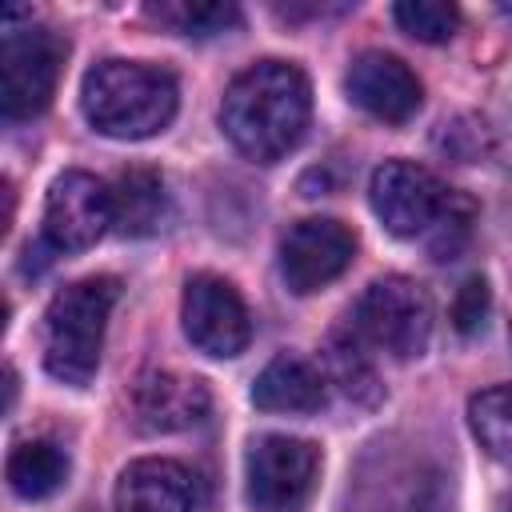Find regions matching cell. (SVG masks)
Masks as SVG:
<instances>
[{"label": "cell", "instance_id": "cell-8", "mask_svg": "<svg viewBox=\"0 0 512 512\" xmlns=\"http://www.w3.org/2000/svg\"><path fill=\"white\" fill-rule=\"evenodd\" d=\"M180 316H184V336L204 356L228 360V356H240L252 340L248 304L224 276H212V272L188 276Z\"/></svg>", "mask_w": 512, "mask_h": 512}, {"label": "cell", "instance_id": "cell-3", "mask_svg": "<svg viewBox=\"0 0 512 512\" xmlns=\"http://www.w3.org/2000/svg\"><path fill=\"white\" fill-rule=\"evenodd\" d=\"M120 284L112 276H88L60 288L44 312V368L72 388H84L100 368L104 328Z\"/></svg>", "mask_w": 512, "mask_h": 512}, {"label": "cell", "instance_id": "cell-1", "mask_svg": "<svg viewBox=\"0 0 512 512\" xmlns=\"http://www.w3.org/2000/svg\"><path fill=\"white\" fill-rule=\"evenodd\" d=\"M312 116V88L308 76L288 60H260L244 68L220 104L224 136L260 164H276L288 156L308 128Z\"/></svg>", "mask_w": 512, "mask_h": 512}, {"label": "cell", "instance_id": "cell-2", "mask_svg": "<svg viewBox=\"0 0 512 512\" xmlns=\"http://www.w3.org/2000/svg\"><path fill=\"white\" fill-rule=\"evenodd\" d=\"M180 104L176 76L140 60H100L84 72L80 108L100 136L144 140L172 124Z\"/></svg>", "mask_w": 512, "mask_h": 512}, {"label": "cell", "instance_id": "cell-18", "mask_svg": "<svg viewBox=\"0 0 512 512\" xmlns=\"http://www.w3.org/2000/svg\"><path fill=\"white\" fill-rule=\"evenodd\" d=\"M396 24L412 36V40H424V44H444L452 40L456 24H460V12L444 0H400L392 8Z\"/></svg>", "mask_w": 512, "mask_h": 512}, {"label": "cell", "instance_id": "cell-7", "mask_svg": "<svg viewBox=\"0 0 512 512\" xmlns=\"http://www.w3.org/2000/svg\"><path fill=\"white\" fill-rule=\"evenodd\" d=\"M368 196H372L376 220L392 236H404V240L432 232L452 204V192L428 168H420L412 160H384L372 172Z\"/></svg>", "mask_w": 512, "mask_h": 512}, {"label": "cell", "instance_id": "cell-15", "mask_svg": "<svg viewBox=\"0 0 512 512\" xmlns=\"http://www.w3.org/2000/svg\"><path fill=\"white\" fill-rule=\"evenodd\" d=\"M108 196H112V228L120 236H148V232L160 228L164 204H168L160 172H152V168H124L112 180Z\"/></svg>", "mask_w": 512, "mask_h": 512}, {"label": "cell", "instance_id": "cell-10", "mask_svg": "<svg viewBox=\"0 0 512 512\" xmlns=\"http://www.w3.org/2000/svg\"><path fill=\"white\" fill-rule=\"evenodd\" d=\"M112 224V196L108 184L96 176L72 168L60 172L44 200V240L56 252H80L92 248Z\"/></svg>", "mask_w": 512, "mask_h": 512}, {"label": "cell", "instance_id": "cell-4", "mask_svg": "<svg viewBox=\"0 0 512 512\" xmlns=\"http://www.w3.org/2000/svg\"><path fill=\"white\" fill-rule=\"evenodd\" d=\"M356 340L388 352L392 360H412L428 348L432 336V300L408 276L372 280L352 304Z\"/></svg>", "mask_w": 512, "mask_h": 512}, {"label": "cell", "instance_id": "cell-12", "mask_svg": "<svg viewBox=\"0 0 512 512\" xmlns=\"http://www.w3.org/2000/svg\"><path fill=\"white\" fill-rule=\"evenodd\" d=\"M212 408L204 380L180 372H148L132 388V412L144 432H184L200 424Z\"/></svg>", "mask_w": 512, "mask_h": 512}, {"label": "cell", "instance_id": "cell-6", "mask_svg": "<svg viewBox=\"0 0 512 512\" xmlns=\"http://www.w3.org/2000/svg\"><path fill=\"white\" fill-rule=\"evenodd\" d=\"M68 44L48 28H8L0 44V108L8 120H32L48 108Z\"/></svg>", "mask_w": 512, "mask_h": 512}, {"label": "cell", "instance_id": "cell-16", "mask_svg": "<svg viewBox=\"0 0 512 512\" xmlns=\"http://www.w3.org/2000/svg\"><path fill=\"white\" fill-rule=\"evenodd\" d=\"M4 476L20 500H44L68 480V456L52 440H24L8 452Z\"/></svg>", "mask_w": 512, "mask_h": 512}, {"label": "cell", "instance_id": "cell-5", "mask_svg": "<svg viewBox=\"0 0 512 512\" xmlns=\"http://www.w3.org/2000/svg\"><path fill=\"white\" fill-rule=\"evenodd\" d=\"M320 480V448L300 436L268 432L248 444L244 496L248 512H304Z\"/></svg>", "mask_w": 512, "mask_h": 512}, {"label": "cell", "instance_id": "cell-17", "mask_svg": "<svg viewBox=\"0 0 512 512\" xmlns=\"http://www.w3.org/2000/svg\"><path fill=\"white\" fill-rule=\"evenodd\" d=\"M468 424L480 448L512 468V384H496L472 396L468 404Z\"/></svg>", "mask_w": 512, "mask_h": 512}, {"label": "cell", "instance_id": "cell-20", "mask_svg": "<svg viewBox=\"0 0 512 512\" xmlns=\"http://www.w3.org/2000/svg\"><path fill=\"white\" fill-rule=\"evenodd\" d=\"M328 364H332L336 384H340L352 400H372V396H376V376H372V368L364 364V356H360L356 344H340V340H332V348H328Z\"/></svg>", "mask_w": 512, "mask_h": 512}, {"label": "cell", "instance_id": "cell-14", "mask_svg": "<svg viewBox=\"0 0 512 512\" xmlns=\"http://www.w3.org/2000/svg\"><path fill=\"white\" fill-rule=\"evenodd\" d=\"M252 404L264 412H316L324 404V376L304 356L280 352L252 380Z\"/></svg>", "mask_w": 512, "mask_h": 512}, {"label": "cell", "instance_id": "cell-11", "mask_svg": "<svg viewBox=\"0 0 512 512\" xmlns=\"http://www.w3.org/2000/svg\"><path fill=\"white\" fill-rule=\"evenodd\" d=\"M344 92L356 108H364L368 116L388 120V124H404L420 108V80L392 52H360L348 64Z\"/></svg>", "mask_w": 512, "mask_h": 512}, {"label": "cell", "instance_id": "cell-19", "mask_svg": "<svg viewBox=\"0 0 512 512\" xmlns=\"http://www.w3.org/2000/svg\"><path fill=\"white\" fill-rule=\"evenodd\" d=\"M160 20H168L176 32L184 36H220L228 28L240 24V8L236 4H164L156 8Z\"/></svg>", "mask_w": 512, "mask_h": 512}, {"label": "cell", "instance_id": "cell-13", "mask_svg": "<svg viewBox=\"0 0 512 512\" xmlns=\"http://www.w3.org/2000/svg\"><path fill=\"white\" fill-rule=\"evenodd\" d=\"M192 472L164 456L132 460L116 480V512H192Z\"/></svg>", "mask_w": 512, "mask_h": 512}, {"label": "cell", "instance_id": "cell-9", "mask_svg": "<svg viewBox=\"0 0 512 512\" xmlns=\"http://www.w3.org/2000/svg\"><path fill=\"white\" fill-rule=\"evenodd\" d=\"M356 256V236L332 216L296 220L280 240V280L296 296L328 288Z\"/></svg>", "mask_w": 512, "mask_h": 512}, {"label": "cell", "instance_id": "cell-21", "mask_svg": "<svg viewBox=\"0 0 512 512\" xmlns=\"http://www.w3.org/2000/svg\"><path fill=\"white\" fill-rule=\"evenodd\" d=\"M488 308H492L488 280H484V276H468V280L460 284L456 300H452V324H456V332H464V336L480 332L484 320H488Z\"/></svg>", "mask_w": 512, "mask_h": 512}]
</instances>
